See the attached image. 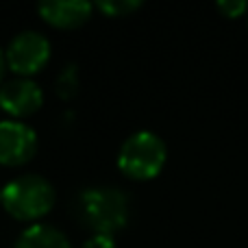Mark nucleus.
Listing matches in <instances>:
<instances>
[{"label":"nucleus","instance_id":"1","mask_svg":"<svg viewBox=\"0 0 248 248\" xmlns=\"http://www.w3.org/2000/svg\"><path fill=\"white\" fill-rule=\"evenodd\" d=\"M55 187L39 174H22L0 189V205L11 218L31 222L46 216L55 205Z\"/></svg>","mask_w":248,"mask_h":248},{"label":"nucleus","instance_id":"5","mask_svg":"<svg viewBox=\"0 0 248 248\" xmlns=\"http://www.w3.org/2000/svg\"><path fill=\"white\" fill-rule=\"evenodd\" d=\"M37 150V133L20 120L0 122V163L2 166H22L31 161Z\"/></svg>","mask_w":248,"mask_h":248},{"label":"nucleus","instance_id":"11","mask_svg":"<svg viewBox=\"0 0 248 248\" xmlns=\"http://www.w3.org/2000/svg\"><path fill=\"white\" fill-rule=\"evenodd\" d=\"M218 9L227 17H240L244 11H248V2H244V0H220Z\"/></svg>","mask_w":248,"mask_h":248},{"label":"nucleus","instance_id":"13","mask_svg":"<svg viewBox=\"0 0 248 248\" xmlns=\"http://www.w3.org/2000/svg\"><path fill=\"white\" fill-rule=\"evenodd\" d=\"M4 68H7V61H4V52L0 50V81H2V74H4Z\"/></svg>","mask_w":248,"mask_h":248},{"label":"nucleus","instance_id":"10","mask_svg":"<svg viewBox=\"0 0 248 248\" xmlns=\"http://www.w3.org/2000/svg\"><path fill=\"white\" fill-rule=\"evenodd\" d=\"M78 81H77V68L68 65L63 72L59 74V81H57V90H59L61 98H72V94L77 92Z\"/></svg>","mask_w":248,"mask_h":248},{"label":"nucleus","instance_id":"7","mask_svg":"<svg viewBox=\"0 0 248 248\" xmlns=\"http://www.w3.org/2000/svg\"><path fill=\"white\" fill-rule=\"evenodd\" d=\"M37 11L57 29H77L90 20L92 4L85 0H46L37 4Z\"/></svg>","mask_w":248,"mask_h":248},{"label":"nucleus","instance_id":"2","mask_svg":"<svg viewBox=\"0 0 248 248\" xmlns=\"http://www.w3.org/2000/svg\"><path fill=\"white\" fill-rule=\"evenodd\" d=\"M128 198L118 187H92L78 196V216L98 235H111L126 227Z\"/></svg>","mask_w":248,"mask_h":248},{"label":"nucleus","instance_id":"4","mask_svg":"<svg viewBox=\"0 0 248 248\" xmlns=\"http://www.w3.org/2000/svg\"><path fill=\"white\" fill-rule=\"evenodd\" d=\"M50 59V42L39 31H22L9 42L4 61L16 74L29 78L39 72Z\"/></svg>","mask_w":248,"mask_h":248},{"label":"nucleus","instance_id":"9","mask_svg":"<svg viewBox=\"0 0 248 248\" xmlns=\"http://www.w3.org/2000/svg\"><path fill=\"white\" fill-rule=\"evenodd\" d=\"M96 7L109 17H122L141 7L140 0H100Z\"/></svg>","mask_w":248,"mask_h":248},{"label":"nucleus","instance_id":"3","mask_svg":"<svg viewBox=\"0 0 248 248\" xmlns=\"http://www.w3.org/2000/svg\"><path fill=\"white\" fill-rule=\"evenodd\" d=\"M168 159L166 141L153 131H137L122 144L118 168L133 181H150L163 170Z\"/></svg>","mask_w":248,"mask_h":248},{"label":"nucleus","instance_id":"8","mask_svg":"<svg viewBox=\"0 0 248 248\" xmlns=\"http://www.w3.org/2000/svg\"><path fill=\"white\" fill-rule=\"evenodd\" d=\"M13 248H72L68 237L50 224H31L20 233Z\"/></svg>","mask_w":248,"mask_h":248},{"label":"nucleus","instance_id":"12","mask_svg":"<svg viewBox=\"0 0 248 248\" xmlns=\"http://www.w3.org/2000/svg\"><path fill=\"white\" fill-rule=\"evenodd\" d=\"M81 248H116V242H113L111 235H98V233H94L90 240L83 242Z\"/></svg>","mask_w":248,"mask_h":248},{"label":"nucleus","instance_id":"6","mask_svg":"<svg viewBox=\"0 0 248 248\" xmlns=\"http://www.w3.org/2000/svg\"><path fill=\"white\" fill-rule=\"evenodd\" d=\"M44 105V92L33 78L17 77L2 83L0 87V107L13 118H26L39 111Z\"/></svg>","mask_w":248,"mask_h":248}]
</instances>
